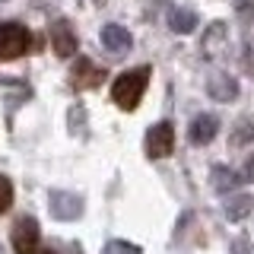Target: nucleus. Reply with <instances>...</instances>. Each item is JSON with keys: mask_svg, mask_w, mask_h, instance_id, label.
<instances>
[{"mask_svg": "<svg viewBox=\"0 0 254 254\" xmlns=\"http://www.w3.org/2000/svg\"><path fill=\"white\" fill-rule=\"evenodd\" d=\"M146 83H149V67H137V70H127L111 83V99H115L118 108L124 111H133L137 102L143 99L146 92Z\"/></svg>", "mask_w": 254, "mask_h": 254, "instance_id": "obj_1", "label": "nucleus"}, {"mask_svg": "<svg viewBox=\"0 0 254 254\" xmlns=\"http://www.w3.org/2000/svg\"><path fill=\"white\" fill-rule=\"evenodd\" d=\"M29 51V29L22 22H0V61H16Z\"/></svg>", "mask_w": 254, "mask_h": 254, "instance_id": "obj_2", "label": "nucleus"}, {"mask_svg": "<svg viewBox=\"0 0 254 254\" xmlns=\"http://www.w3.org/2000/svg\"><path fill=\"white\" fill-rule=\"evenodd\" d=\"M172 149H175V127L169 121L149 127V133H146V156L149 159H162V156H169Z\"/></svg>", "mask_w": 254, "mask_h": 254, "instance_id": "obj_3", "label": "nucleus"}, {"mask_svg": "<svg viewBox=\"0 0 254 254\" xmlns=\"http://www.w3.org/2000/svg\"><path fill=\"white\" fill-rule=\"evenodd\" d=\"M51 213L64 222H73L83 213V197L73 190H51Z\"/></svg>", "mask_w": 254, "mask_h": 254, "instance_id": "obj_4", "label": "nucleus"}, {"mask_svg": "<svg viewBox=\"0 0 254 254\" xmlns=\"http://www.w3.org/2000/svg\"><path fill=\"white\" fill-rule=\"evenodd\" d=\"M99 83H105V70L95 67L89 58H79L73 64V70H70V86L73 89H92Z\"/></svg>", "mask_w": 254, "mask_h": 254, "instance_id": "obj_5", "label": "nucleus"}, {"mask_svg": "<svg viewBox=\"0 0 254 254\" xmlns=\"http://www.w3.org/2000/svg\"><path fill=\"white\" fill-rule=\"evenodd\" d=\"M38 222L35 219H19L13 226V248L16 254H38Z\"/></svg>", "mask_w": 254, "mask_h": 254, "instance_id": "obj_6", "label": "nucleus"}, {"mask_svg": "<svg viewBox=\"0 0 254 254\" xmlns=\"http://www.w3.org/2000/svg\"><path fill=\"white\" fill-rule=\"evenodd\" d=\"M76 32H73V26H70L67 19H58L51 26V48H54V54L58 58H73L76 54Z\"/></svg>", "mask_w": 254, "mask_h": 254, "instance_id": "obj_7", "label": "nucleus"}, {"mask_svg": "<svg viewBox=\"0 0 254 254\" xmlns=\"http://www.w3.org/2000/svg\"><path fill=\"white\" fill-rule=\"evenodd\" d=\"M216 130H219V121H216L213 115H197L194 121H190L188 137H190V143H194V146H206V143H213Z\"/></svg>", "mask_w": 254, "mask_h": 254, "instance_id": "obj_8", "label": "nucleus"}, {"mask_svg": "<svg viewBox=\"0 0 254 254\" xmlns=\"http://www.w3.org/2000/svg\"><path fill=\"white\" fill-rule=\"evenodd\" d=\"M206 92H210V99H216V102H232L238 95V83H235V76H229V73H210Z\"/></svg>", "mask_w": 254, "mask_h": 254, "instance_id": "obj_9", "label": "nucleus"}, {"mask_svg": "<svg viewBox=\"0 0 254 254\" xmlns=\"http://www.w3.org/2000/svg\"><path fill=\"white\" fill-rule=\"evenodd\" d=\"M226 45H229V26L226 22H213L203 35V54L206 58H219L226 51Z\"/></svg>", "mask_w": 254, "mask_h": 254, "instance_id": "obj_10", "label": "nucleus"}, {"mask_svg": "<svg viewBox=\"0 0 254 254\" xmlns=\"http://www.w3.org/2000/svg\"><path fill=\"white\" fill-rule=\"evenodd\" d=\"M102 45H105L108 51H115V54H124V51H130V32L124 26H118V22L102 26Z\"/></svg>", "mask_w": 254, "mask_h": 254, "instance_id": "obj_11", "label": "nucleus"}, {"mask_svg": "<svg viewBox=\"0 0 254 254\" xmlns=\"http://www.w3.org/2000/svg\"><path fill=\"white\" fill-rule=\"evenodd\" d=\"M210 185H213V190H219V194H229V190H235L242 185V175L235 169H226V165H213L210 169Z\"/></svg>", "mask_w": 254, "mask_h": 254, "instance_id": "obj_12", "label": "nucleus"}, {"mask_svg": "<svg viewBox=\"0 0 254 254\" xmlns=\"http://www.w3.org/2000/svg\"><path fill=\"white\" fill-rule=\"evenodd\" d=\"M226 219H232V222H242V219H248L251 213H254V197L251 194H235V197H229L226 200Z\"/></svg>", "mask_w": 254, "mask_h": 254, "instance_id": "obj_13", "label": "nucleus"}, {"mask_svg": "<svg viewBox=\"0 0 254 254\" xmlns=\"http://www.w3.org/2000/svg\"><path fill=\"white\" fill-rule=\"evenodd\" d=\"M169 29L178 32V35H188V32L197 29V13L188 10V6H175L169 13Z\"/></svg>", "mask_w": 254, "mask_h": 254, "instance_id": "obj_14", "label": "nucleus"}, {"mask_svg": "<svg viewBox=\"0 0 254 254\" xmlns=\"http://www.w3.org/2000/svg\"><path fill=\"white\" fill-rule=\"evenodd\" d=\"M248 143H254V121L251 118H242L232 127V146H248Z\"/></svg>", "mask_w": 254, "mask_h": 254, "instance_id": "obj_15", "label": "nucleus"}, {"mask_svg": "<svg viewBox=\"0 0 254 254\" xmlns=\"http://www.w3.org/2000/svg\"><path fill=\"white\" fill-rule=\"evenodd\" d=\"M102 254H143L137 245H130V242H121V238H111V242L102 248Z\"/></svg>", "mask_w": 254, "mask_h": 254, "instance_id": "obj_16", "label": "nucleus"}, {"mask_svg": "<svg viewBox=\"0 0 254 254\" xmlns=\"http://www.w3.org/2000/svg\"><path fill=\"white\" fill-rule=\"evenodd\" d=\"M10 203H13V185L6 175H0V213L10 210Z\"/></svg>", "mask_w": 254, "mask_h": 254, "instance_id": "obj_17", "label": "nucleus"}, {"mask_svg": "<svg viewBox=\"0 0 254 254\" xmlns=\"http://www.w3.org/2000/svg\"><path fill=\"white\" fill-rule=\"evenodd\" d=\"M235 10H238V16L251 19V16H254V0H235Z\"/></svg>", "mask_w": 254, "mask_h": 254, "instance_id": "obj_18", "label": "nucleus"}, {"mask_svg": "<svg viewBox=\"0 0 254 254\" xmlns=\"http://www.w3.org/2000/svg\"><path fill=\"white\" fill-rule=\"evenodd\" d=\"M245 64H248V70H254V38L245 45Z\"/></svg>", "mask_w": 254, "mask_h": 254, "instance_id": "obj_19", "label": "nucleus"}, {"mask_svg": "<svg viewBox=\"0 0 254 254\" xmlns=\"http://www.w3.org/2000/svg\"><path fill=\"white\" fill-rule=\"evenodd\" d=\"M242 178L254 181V156H248V159H245V172H242Z\"/></svg>", "mask_w": 254, "mask_h": 254, "instance_id": "obj_20", "label": "nucleus"}, {"mask_svg": "<svg viewBox=\"0 0 254 254\" xmlns=\"http://www.w3.org/2000/svg\"><path fill=\"white\" fill-rule=\"evenodd\" d=\"M42 254H58V251H42Z\"/></svg>", "mask_w": 254, "mask_h": 254, "instance_id": "obj_21", "label": "nucleus"}, {"mask_svg": "<svg viewBox=\"0 0 254 254\" xmlns=\"http://www.w3.org/2000/svg\"><path fill=\"white\" fill-rule=\"evenodd\" d=\"M95 3H102V0H95Z\"/></svg>", "mask_w": 254, "mask_h": 254, "instance_id": "obj_22", "label": "nucleus"}]
</instances>
